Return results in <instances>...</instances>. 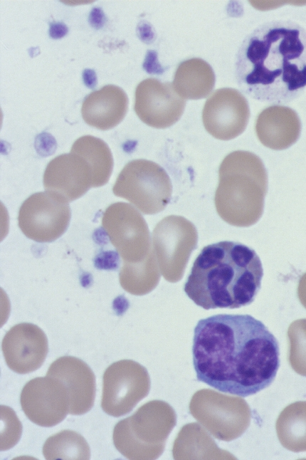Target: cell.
Wrapping results in <instances>:
<instances>
[{
	"label": "cell",
	"mask_w": 306,
	"mask_h": 460,
	"mask_svg": "<svg viewBox=\"0 0 306 460\" xmlns=\"http://www.w3.org/2000/svg\"><path fill=\"white\" fill-rule=\"evenodd\" d=\"M192 359L199 381L243 397L270 386L280 363L277 339L248 314L199 320L194 330Z\"/></svg>",
	"instance_id": "obj_1"
},
{
	"label": "cell",
	"mask_w": 306,
	"mask_h": 460,
	"mask_svg": "<svg viewBox=\"0 0 306 460\" xmlns=\"http://www.w3.org/2000/svg\"><path fill=\"white\" fill-rule=\"evenodd\" d=\"M240 89L261 102L286 104L306 89V29L296 22H266L241 44L235 62Z\"/></svg>",
	"instance_id": "obj_2"
},
{
	"label": "cell",
	"mask_w": 306,
	"mask_h": 460,
	"mask_svg": "<svg viewBox=\"0 0 306 460\" xmlns=\"http://www.w3.org/2000/svg\"><path fill=\"white\" fill-rule=\"evenodd\" d=\"M263 268L255 251L223 241L203 248L184 286L187 296L205 310L251 304L261 287Z\"/></svg>",
	"instance_id": "obj_3"
},
{
	"label": "cell",
	"mask_w": 306,
	"mask_h": 460,
	"mask_svg": "<svg viewBox=\"0 0 306 460\" xmlns=\"http://www.w3.org/2000/svg\"><path fill=\"white\" fill-rule=\"evenodd\" d=\"M215 202L228 223L248 226L261 216L268 191V174L255 154L237 150L228 154L218 169Z\"/></svg>",
	"instance_id": "obj_4"
},
{
	"label": "cell",
	"mask_w": 306,
	"mask_h": 460,
	"mask_svg": "<svg viewBox=\"0 0 306 460\" xmlns=\"http://www.w3.org/2000/svg\"><path fill=\"white\" fill-rule=\"evenodd\" d=\"M112 192L143 213L151 214L162 211L168 204L172 184L163 167L152 161L138 159L129 162L123 167Z\"/></svg>",
	"instance_id": "obj_5"
},
{
	"label": "cell",
	"mask_w": 306,
	"mask_h": 460,
	"mask_svg": "<svg viewBox=\"0 0 306 460\" xmlns=\"http://www.w3.org/2000/svg\"><path fill=\"white\" fill-rule=\"evenodd\" d=\"M71 216L68 202L60 194L46 191L35 193L21 204L19 226L28 239L37 242H51L61 236Z\"/></svg>",
	"instance_id": "obj_6"
},
{
	"label": "cell",
	"mask_w": 306,
	"mask_h": 460,
	"mask_svg": "<svg viewBox=\"0 0 306 460\" xmlns=\"http://www.w3.org/2000/svg\"><path fill=\"white\" fill-rule=\"evenodd\" d=\"M149 387L148 375L139 364L130 360L115 362L103 375L101 407L109 415L121 416L146 396Z\"/></svg>",
	"instance_id": "obj_7"
},
{
	"label": "cell",
	"mask_w": 306,
	"mask_h": 460,
	"mask_svg": "<svg viewBox=\"0 0 306 460\" xmlns=\"http://www.w3.org/2000/svg\"><path fill=\"white\" fill-rule=\"evenodd\" d=\"M20 402L28 419L41 427H53L69 414L66 387L59 380L48 375L28 381L22 389Z\"/></svg>",
	"instance_id": "obj_8"
},
{
	"label": "cell",
	"mask_w": 306,
	"mask_h": 460,
	"mask_svg": "<svg viewBox=\"0 0 306 460\" xmlns=\"http://www.w3.org/2000/svg\"><path fill=\"white\" fill-rule=\"evenodd\" d=\"M102 226L123 258H139L149 248V235L145 221L128 204L117 202L110 205L102 214Z\"/></svg>",
	"instance_id": "obj_9"
},
{
	"label": "cell",
	"mask_w": 306,
	"mask_h": 460,
	"mask_svg": "<svg viewBox=\"0 0 306 460\" xmlns=\"http://www.w3.org/2000/svg\"><path fill=\"white\" fill-rule=\"evenodd\" d=\"M250 117L248 103L238 90H216L206 101L202 120L206 130L213 137L230 140L242 134Z\"/></svg>",
	"instance_id": "obj_10"
},
{
	"label": "cell",
	"mask_w": 306,
	"mask_h": 460,
	"mask_svg": "<svg viewBox=\"0 0 306 460\" xmlns=\"http://www.w3.org/2000/svg\"><path fill=\"white\" fill-rule=\"evenodd\" d=\"M186 106L170 83L147 78L135 90L134 111L146 125L158 129L169 127L181 117Z\"/></svg>",
	"instance_id": "obj_11"
},
{
	"label": "cell",
	"mask_w": 306,
	"mask_h": 460,
	"mask_svg": "<svg viewBox=\"0 0 306 460\" xmlns=\"http://www.w3.org/2000/svg\"><path fill=\"white\" fill-rule=\"evenodd\" d=\"M1 350L8 367L19 374L38 370L48 352V339L37 325L22 323L13 326L4 335Z\"/></svg>",
	"instance_id": "obj_12"
},
{
	"label": "cell",
	"mask_w": 306,
	"mask_h": 460,
	"mask_svg": "<svg viewBox=\"0 0 306 460\" xmlns=\"http://www.w3.org/2000/svg\"><path fill=\"white\" fill-rule=\"evenodd\" d=\"M43 180L46 191L60 194L68 202L80 198L93 187L90 165L82 156L72 152L51 160Z\"/></svg>",
	"instance_id": "obj_13"
},
{
	"label": "cell",
	"mask_w": 306,
	"mask_h": 460,
	"mask_svg": "<svg viewBox=\"0 0 306 460\" xmlns=\"http://www.w3.org/2000/svg\"><path fill=\"white\" fill-rule=\"evenodd\" d=\"M46 375L59 380L66 387L69 414L81 415L91 409L95 397V377L85 362L73 356L60 357L49 366Z\"/></svg>",
	"instance_id": "obj_14"
},
{
	"label": "cell",
	"mask_w": 306,
	"mask_h": 460,
	"mask_svg": "<svg viewBox=\"0 0 306 460\" xmlns=\"http://www.w3.org/2000/svg\"><path fill=\"white\" fill-rule=\"evenodd\" d=\"M255 132L266 147L283 150L295 144L301 132V121L297 113L284 105H271L258 116Z\"/></svg>",
	"instance_id": "obj_15"
},
{
	"label": "cell",
	"mask_w": 306,
	"mask_h": 460,
	"mask_svg": "<svg viewBox=\"0 0 306 460\" xmlns=\"http://www.w3.org/2000/svg\"><path fill=\"white\" fill-rule=\"evenodd\" d=\"M128 109L125 92L115 85H107L88 95L82 104L81 114L89 125L101 130L117 126Z\"/></svg>",
	"instance_id": "obj_16"
},
{
	"label": "cell",
	"mask_w": 306,
	"mask_h": 460,
	"mask_svg": "<svg viewBox=\"0 0 306 460\" xmlns=\"http://www.w3.org/2000/svg\"><path fill=\"white\" fill-rule=\"evenodd\" d=\"M215 84L212 68L200 58L186 60L176 70L173 86L182 98L199 100L206 98Z\"/></svg>",
	"instance_id": "obj_17"
},
{
	"label": "cell",
	"mask_w": 306,
	"mask_h": 460,
	"mask_svg": "<svg viewBox=\"0 0 306 460\" xmlns=\"http://www.w3.org/2000/svg\"><path fill=\"white\" fill-rule=\"evenodd\" d=\"M70 152L82 156L90 165L93 187H100L109 181L113 168V158L108 145L101 139L85 135L77 139Z\"/></svg>",
	"instance_id": "obj_18"
},
{
	"label": "cell",
	"mask_w": 306,
	"mask_h": 460,
	"mask_svg": "<svg viewBox=\"0 0 306 460\" xmlns=\"http://www.w3.org/2000/svg\"><path fill=\"white\" fill-rule=\"evenodd\" d=\"M281 444L293 452L306 451V401L287 405L276 422Z\"/></svg>",
	"instance_id": "obj_19"
},
{
	"label": "cell",
	"mask_w": 306,
	"mask_h": 460,
	"mask_svg": "<svg viewBox=\"0 0 306 460\" xmlns=\"http://www.w3.org/2000/svg\"><path fill=\"white\" fill-rule=\"evenodd\" d=\"M46 459L87 460L90 449L85 438L76 432L65 429L48 437L43 446Z\"/></svg>",
	"instance_id": "obj_20"
},
{
	"label": "cell",
	"mask_w": 306,
	"mask_h": 460,
	"mask_svg": "<svg viewBox=\"0 0 306 460\" xmlns=\"http://www.w3.org/2000/svg\"><path fill=\"white\" fill-rule=\"evenodd\" d=\"M288 360L297 374L306 377V318L293 321L287 329Z\"/></svg>",
	"instance_id": "obj_21"
},
{
	"label": "cell",
	"mask_w": 306,
	"mask_h": 460,
	"mask_svg": "<svg viewBox=\"0 0 306 460\" xmlns=\"http://www.w3.org/2000/svg\"><path fill=\"white\" fill-rule=\"evenodd\" d=\"M1 450H7L14 446L19 441L22 427L14 412L6 406L1 407Z\"/></svg>",
	"instance_id": "obj_22"
},
{
	"label": "cell",
	"mask_w": 306,
	"mask_h": 460,
	"mask_svg": "<svg viewBox=\"0 0 306 460\" xmlns=\"http://www.w3.org/2000/svg\"><path fill=\"white\" fill-rule=\"evenodd\" d=\"M105 16L103 11L99 7H94L88 16L89 23L95 29L102 28L105 23Z\"/></svg>",
	"instance_id": "obj_23"
},
{
	"label": "cell",
	"mask_w": 306,
	"mask_h": 460,
	"mask_svg": "<svg viewBox=\"0 0 306 460\" xmlns=\"http://www.w3.org/2000/svg\"><path fill=\"white\" fill-rule=\"evenodd\" d=\"M68 32V28L61 21H52L49 23V36L54 39L64 37Z\"/></svg>",
	"instance_id": "obj_24"
},
{
	"label": "cell",
	"mask_w": 306,
	"mask_h": 460,
	"mask_svg": "<svg viewBox=\"0 0 306 460\" xmlns=\"http://www.w3.org/2000/svg\"><path fill=\"white\" fill-rule=\"evenodd\" d=\"M83 80L89 88L93 89L97 85V75L94 70L86 68L83 72Z\"/></svg>",
	"instance_id": "obj_25"
},
{
	"label": "cell",
	"mask_w": 306,
	"mask_h": 460,
	"mask_svg": "<svg viewBox=\"0 0 306 460\" xmlns=\"http://www.w3.org/2000/svg\"><path fill=\"white\" fill-rule=\"evenodd\" d=\"M297 296L301 304L306 308V272L300 277L297 286Z\"/></svg>",
	"instance_id": "obj_26"
}]
</instances>
